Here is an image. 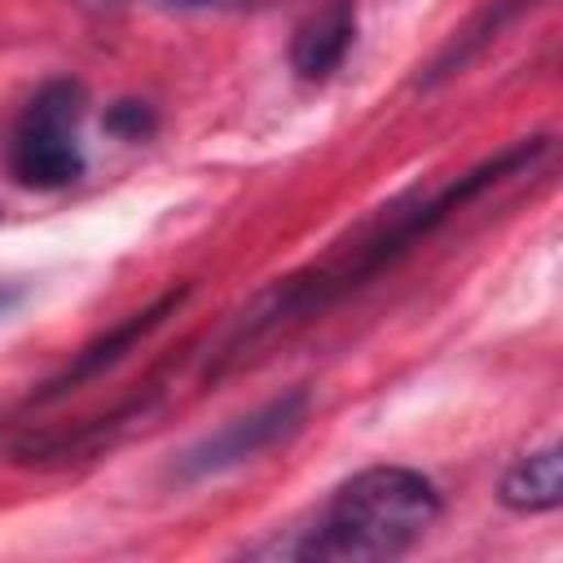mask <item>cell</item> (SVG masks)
<instances>
[{
	"mask_svg": "<svg viewBox=\"0 0 563 563\" xmlns=\"http://www.w3.org/2000/svg\"><path fill=\"white\" fill-rule=\"evenodd\" d=\"M154 110L145 106V101H119V106H110V114H106V128L114 132V136H123V141H141V136H150L154 132Z\"/></svg>",
	"mask_w": 563,
	"mask_h": 563,
	"instance_id": "7",
	"label": "cell"
},
{
	"mask_svg": "<svg viewBox=\"0 0 563 563\" xmlns=\"http://www.w3.org/2000/svg\"><path fill=\"white\" fill-rule=\"evenodd\" d=\"M356 35V0H325L299 31L290 44V66L299 79L321 84L339 70V62L347 57Z\"/></svg>",
	"mask_w": 563,
	"mask_h": 563,
	"instance_id": "4",
	"label": "cell"
},
{
	"mask_svg": "<svg viewBox=\"0 0 563 563\" xmlns=\"http://www.w3.org/2000/svg\"><path fill=\"white\" fill-rule=\"evenodd\" d=\"M9 303H13V290H0V312H4Z\"/></svg>",
	"mask_w": 563,
	"mask_h": 563,
	"instance_id": "9",
	"label": "cell"
},
{
	"mask_svg": "<svg viewBox=\"0 0 563 563\" xmlns=\"http://www.w3.org/2000/svg\"><path fill=\"white\" fill-rule=\"evenodd\" d=\"M501 501L510 510H523V515L554 510L563 501V453H559V444L519 457L501 479Z\"/></svg>",
	"mask_w": 563,
	"mask_h": 563,
	"instance_id": "6",
	"label": "cell"
},
{
	"mask_svg": "<svg viewBox=\"0 0 563 563\" xmlns=\"http://www.w3.org/2000/svg\"><path fill=\"white\" fill-rule=\"evenodd\" d=\"M440 519V493L409 466H369L334 488L317 523L286 545L317 563H378L405 554Z\"/></svg>",
	"mask_w": 563,
	"mask_h": 563,
	"instance_id": "1",
	"label": "cell"
},
{
	"mask_svg": "<svg viewBox=\"0 0 563 563\" xmlns=\"http://www.w3.org/2000/svg\"><path fill=\"white\" fill-rule=\"evenodd\" d=\"M303 418H308V391H286V396L224 422L220 431L198 440L189 453H180L176 475L180 479H207V475H220L229 466H242V462L268 453L273 444H282L286 435H295L303 427Z\"/></svg>",
	"mask_w": 563,
	"mask_h": 563,
	"instance_id": "3",
	"label": "cell"
},
{
	"mask_svg": "<svg viewBox=\"0 0 563 563\" xmlns=\"http://www.w3.org/2000/svg\"><path fill=\"white\" fill-rule=\"evenodd\" d=\"M154 4H172V9H242V4H260V0H154Z\"/></svg>",
	"mask_w": 563,
	"mask_h": 563,
	"instance_id": "8",
	"label": "cell"
},
{
	"mask_svg": "<svg viewBox=\"0 0 563 563\" xmlns=\"http://www.w3.org/2000/svg\"><path fill=\"white\" fill-rule=\"evenodd\" d=\"M84 88L75 79L44 84L9 132V172L26 189H62L84 176L79 150Z\"/></svg>",
	"mask_w": 563,
	"mask_h": 563,
	"instance_id": "2",
	"label": "cell"
},
{
	"mask_svg": "<svg viewBox=\"0 0 563 563\" xmlns=\"http://www.w3.org/2000/svg\"><path fill=\"white\" fill-rule=\"evenodd\" d=\"M180 299H185V290H167V295H163V299H154L145 312H132L128 321H119L110 334H101L97 343H88V347H84V352H79V356H75V361H70V365L48 383V391H44V396H62V391H70V387H79V383L97 378V374H101V369H110L114 361H123V356H128V352H132L150 330H158V325H163V317H167V312H176V303H180Z\"/></svg>",
	"mask_w": 563,
	"mask_h": 563,
	"instance_id": "5",
	"label": "cell"
}]
</instances>
